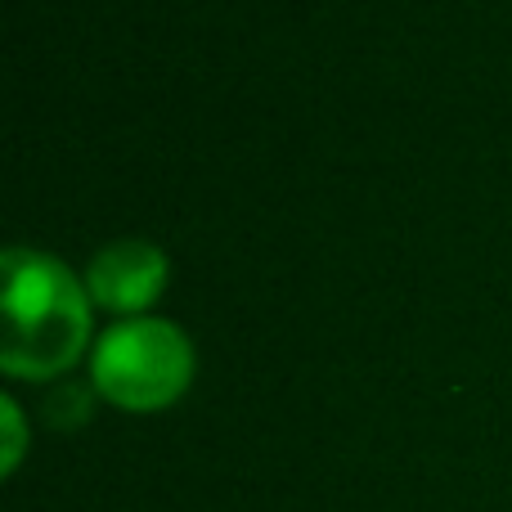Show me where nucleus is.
Segmentation results:
<instances>
[{"instance_id": "obj_1", "label": "nucleus", "mask_w": 512, "mask_h": 512, "mask_svg": "<svg viewBox=\"0 0 512 512\" xmlns=\"http://www.w3.org/2000/svg\"><path fill=\"white\" fill-rule=\"evenodd\" d=\"M0 364L14 378H54L90 337V292L63 261L32 248L0 256Z\"/></svg>"}, {"instance_id": "obj_2", "label": "nucleus", "mask_w": 512, "mask_h": 512, "mask_svg": "<svg viewBox=\"0 0 512 512\" xmlns=\"http://www.w3.org/2000/svg\"><path fill=\"white\" fill-rule=\"evenodd\" d=\"M90 378L122 409H162L194 378V346L171 319L135 315L99 333Z\"/></svg>"}, {"instance_id": "obj_3", "label": "nucleus", "mask_w": 512, "mask_h": 512, "mask_svg": "<svg viewBox=\"0 0 512 512\" xmlns=\"http://www.w3.org/2000/svg\"><path fill=\"white\" fill-rule=\"evenodd\" d=\"M162 283H167V252L153 248L144 239H122L95 252L86 270V292L108 310H122L135 319L149 301H158Z\"/></svg>"}, {"instance_id": "obj_4", "label": "nucleus", "mask_w": 512, "mask_h": 512, "mask_svg": "<svg viewBox=\"0 0 512 512\" xmlns=\"http://www.w3.org/2000/svg\"><path fill=\"white\" fill-rule=\"evenodd\" d=\"M45 414H50L54 427H77L90 418V391L81 382H59L45 400Z\"/></svg>"}, {"instance_id": "obj_5", "label": "nucleus", "mask_w": 512, "mask_h": 512, "mask_svg": "<svg viewBox=\"0 0 512 512\" xmlns=\"http://www.w3.org/2000/svg\"><path fill=\"white\" fill-rule=\"evenodd\" d=\"M0 418H5V472H14L23 459V414H18L14 396L0 400Z\"/></svg>"}]
</instances>
